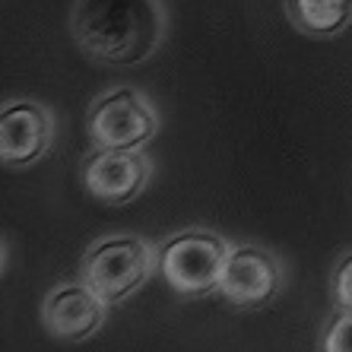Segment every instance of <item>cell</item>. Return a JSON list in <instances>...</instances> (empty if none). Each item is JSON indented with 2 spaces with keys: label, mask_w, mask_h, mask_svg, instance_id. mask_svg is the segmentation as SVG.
Here are the masks:
<instances>
[{
  "label": "cell",
  "mask_w": 352,
  "mask_h": 352,
  "mask_svg": "<svg viewBox=\"0 0 352 352\" xmlns=\"http://www.w3.org/2000/svg\"><path fill=\"white\" fill-rule=\"evenodd\" d=\"M153 178V162L143 156V149L115 153V149H96L82 162V188L92 200L105 206L133 204Z\"/></svg>",
  "instance_id": "obj_8"
},
{
  "label": "cell",
  "mask_w": 352,
  "mask_h": 352,
  "mask_svg": "<svg viewBox=\"0 0 352 352\" xmlns=\"http://www.w3.org/2000/svg\"><path fill=\"white\" fill-rule=\"evenodd\" d=\"M156 273H159L156 248L149 245L146 238L131 235V232H118V235L98 238L82 251L80 276L76 279H82L102 302L118 308L127 298H133Z\"/></svg>",
  "instance_id": "obj_2"
},
{
  "label": "cell",
  "mask_w": 352,
  "mask_h": 352,
  "mask_svg": "<svg viewBox=\"0 0 352 352\" xmlns=\"http://www.w3.org/2000/svg\"><path fill=\"white\" fill-rule=\"evenodd\" d=\"M54 143V111L35 98H10L0 105V165L29 168L48 156Z\"/></svg>",
  "instance_id": "obj_6"
},
{
  "label": "cell",
  "mask_w": 352,
  "mask_h": 352,
  "mask_svg": "<svg viewBox=\"0 0 352 352\" xmlns=\"http://www.w3.org/2000/svg\"><path fill=\"white\" fill-rule=\"evenodd\" d=\"M86 131H89L92 149L133 153L159 133V111L140 89L118 86L92 102Z\"/></svg>",
  "instance_id": "obj_4"
},
{
  "label": "cell",
  "mask_w": 352,
  "mask_h": 352,
  "mask_svg": "<svg viewBox=\"0 0 352 352\" xmlns=\"http://www.w3.org/2000/svg\"><path fill=\"white\" fill-rule=\"evenodd\" d=\"M3 273H7V245L0 241V279H3Z\"/></svg>",
  "instance_id": "obj_12"
},
{
  "label": "cell",
  "mask_w": 352,
  "mask_h": 352,
  "mask_svg": "<svg viewBox=\"0 0 352 352\" xmlns=\"http://www.w3.org/2000/svg\"><path fill=\"white\" fill-rule=\"evenodd\" d=\"M330 298H333L336 308L352 311V251L333 267V276H330Z\"/></svg>",
  "instance_id": "obj_11"
},
{
  "label": "cell",
  "mask_w": 352,
  "mask_h": 352,
  "mask_svg": "<svg viewBox=\"0 0 352 352\" xmlns=\"http://www.w3.org/2000/svg\"><path fill=\"white\" fill-rule=\"evenodd\" d=\"M111 305L102 302L82 279L51 286L41 302V327L60 343H86L105 327Z\"/></svg>",
  "instance_id": "obj_7"
},
{
  "label": "cell",
  "mask_w": 352,
  "mask_h": 352,
  "mask_svg": "<svg viewBox=\"0 0 352 352\" xmlns=\"http://www.w3.org/2000/svg\"><path fill=\"white\" fill-rule=\"evenodd\" d=\"M70 32L98 64L133 67L162 48L168 13L162 0H76Z\"/></svg>",
  "instance_id": "obj_1"
},
{
  "label": "cell",
  "mask_w": 352,
  "mask_h": 352,
  "mask_svg": "<svg viewBox=\"0 0 352 352\" xmlns=\"http://www.w3.org/2000/svg\"><path fill=\"white\" fill-rule=\"evenodd\" d=\"M298 29L311 35H336L352 19V0H289Z\"/></svg>",
  "instance_id": "obj_9"
},
{
  "label": "cell",
  "mask_w": 352,
  "mask_h": 352,
  "mask_svg": "<svg viewBox=\"0 0 352 352\" xmlns=\"http://www.w3.org/2000/svg\"><path fill=\"white\" fill-rule=\"evenodd\" d=\"M283 286H286V267L273 251L261 245H232L216 295L235 308L257 311L263 305L276 302Z\"/></svg>",
  "instance_id": "obj_5"
},
{
  "label": "cell",
  "mask_w": 352,
  "mask_h": 352,
  "mask_svg": "<svg viewBox=\"0 0 352 352\" xmlns=\"http://www.w3.org/2000/svg\"><path fill=\"white\" fill-rule=\"evenodd\" d=\"M318 352H352V311L336 308L318 340Z\"/></svg>",
  "instance_id": "obj_10"
},
{
  "label": "cell",
  "mask_w": 352,
  "mask_h": 352,
  "mask_svg": "<svg viewBox=\"0 0 352 352\" xmlns=\"http://www.w3.org/2000/svg\"><path fill=\"white\" fill-rule=\"evenodd\" d=\"M232 245L213 229H184L175 232L156 248L159 276L181 298H206L216 295L222 267L229 261Z\"/></svg>",
  "instance_id": "obj_3"
}]
</instances>
